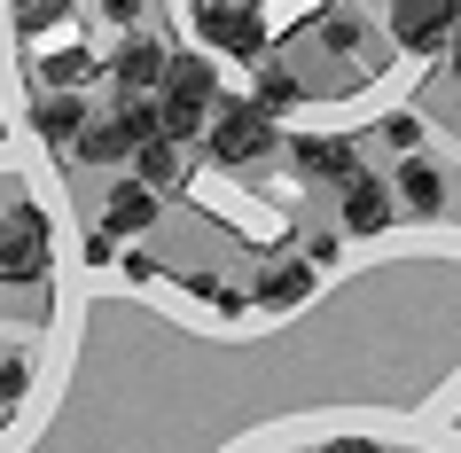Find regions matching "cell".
<instances>
[{"label": "cell", "mask_w": 461, "mask_h": 453, "mask_svg": "<svg viewBox=\"0 0 461 453\" xmlns=\"http://www.w3.org/2000/svg\"><path fill=\"white\" fill-rule=\"evenodd\" d=\"M203 125H212V63L203 55H180V63H165V86H157V133L180 149Z\"/></svg>", "instance_id": "cell-1"}, {"label": "cell", "mask_w": 461, "mask_h": 453, "mask_svg": "<svg viewBox=\"0 0 461 453\" xmlns=\"http://www.w3.org/2000/svg\"><path fill=\"white\" fill-rule=\"evenodd\" d=\"M157 141V102H118L110 118H86V133H78V157L86 165H133V149Z\"/></svg>", "instance_id": "cell-2"}, {"label": "cell", "mask_w": 461, "mask_h": 453, "mask_svg": "<svg viewBox=\"0 0 461 453\" xmlns=\"http://www.w3.org/2000/svg\"><path fill=\"white\" fill-rule=\"evenodd\" d=\"M203 141H212V165H227V172H243V165H258L274 149V125L250 110V102H235V110H219L212 125H203Z\"/></svg>", "instance_id": "cell-3"}, {"label": "cell", "mask_w": 461, "mask_h": 453, "mask_svg": "<svg viewBox=\"0 0 461 453\" xmlns=\"http://www.w3.org/2000/svg\"><path fill=\"white\" fill-rule=\"evenodd\" d=\"M40 274H48V219L16 204L0 219V282H40Z\"/></svg>", "instance_id": "cell-4"}, {"label": "cell", "mask_w": 461, "mask_h": 453, "mask_svg": "<svg viewBox=\"0 0 461 453\" xmlns=\"http://www.w3.org/2000/svg\"><path fill=\"white\" fill-rule=\"evenodd\" d=\"M461 8H446V0H407V8H391V40L407 55H438L446 40H454Z\"/></svg>", "instance_id": "cell-5"}, {"label": "cell", "mask_w": 461, "mask_h": 453, "mask_svg": "<svg viewBox=\"0 0 461 453\" xmlns=\"http://www.w3.org/2000/svg\"><path fill=\"white\" fill-rule=\"evenodd\" d=\"M391 219H399V204H391V180H375V172H352V180H344V212H337V227H344V235H384Z\"/></svg>", "instance_id": "cell-6"}, {"label": "cell", "mask_w": 461, "mask_h": 453, "mask_svg": "<svg viewBox=\"0 0 461 453\" xmlns=\"http://www.w3.org/2000/svg\"><path fill=\"white\" fill-rule=\"evenodd\" d=\"M212 48H227V55H267V16L258 8H195L188 16Z\"/></svg>", "instance_id": "cell-7"}, {"label": "cell", "mask_w": 461, "mask_h": 453, "mask_svg": "<svg viewBox=\"0 0 461 453\" xmlns=\"http://www.w3.org/2000/svg\"><path fill=\"white\" fill-rule=\"evenodd\" d=\"M290 165L305 172V180H352V172H360V149L344 141V133H305V141L290 149Z\"/></svg>", "instance_id": "cell-8"}, {"label": "cell", "mask_w": 461, "mask_h": 453, "mask_svg": "<svg viewBox=\"0 0 461 453\" xmlns=\"http://www.w3.org/2000/svg\"><path fill=\"white\" fill-rule=\"evenodd\" d=\"M391 204H399L407 219H438V212H446V172L422 165V157H407L399 180H391Z\"/></svg>", "instance_id": "cell-9"}, {"label": "cell", "mask_w": 461, "mask_h": 453, "mask_svg": "<svg viewBox=\"0 0 461 453\" xmlns=\"http://www.w3.org/2000/svg\"><path fill=\"white\" fill-rule=\"evenodd\" d=\"M313 266L305 258H274L267 274H258V297H250V305H274V313H290V305H305V297H313Z\"/></svg>", "instance_id": "cell-10"}, {"label": "cell", "mask_w": 461, "mask_h": 453, "mask_svg": "<svg viewBox=\"0 0 461 453\" xmlns=\"http://www.w3.org/2000/svg\"><path fill=\"white\" fill-rule=\"evenodd\" d=\"M141 227H157V195L141 180H118L110 204H102V235H141Z\"/></svg>", "instance_id": "cell-11"}, {"label": "cell", "mask_w": 461, "mask_h": 453, "mask_svg": "<svg viewBox=\"0 0 461 453\" xmlns=\"http://www.w3.org/2000/svg\"><path fill=\"white\" fill-rule=\"evenodd\" d=\"M118 86H125V102H149V86H165V48L157 40L118 48Z\"/></svg>", "instance_id": "cell-12"}, {"label": "cell", "mask_w": 461, "mask_h": 453, "mask_svg": "<svg viewBox=\"0 0 461 453\" xmlns=\"http://www.w3.org/2000/svg\"><path fill=\"white\" fill-rule=\"evenodd\" d=\"M32 133H40V141H78V133H86V102L78 95H40V110H32Z\"/></svg>", "instance_id": "cell-13"}, {"label": "cell", "mask_w": 461, "mask_h": 453, "mask_svg": "<svg viewBox=\"0 0 461 453\" xmlns=\"http://www.w3.org/2000/svg\"><path fill=\"white\" fill-rule=\"evenodd\" d=\"M133 180H141L149 195H165V188H180V149L157 133V141H141L133 149Z\"/></svg>", "instance_id": "cell-14"}, {"label": "cell", "mask_w": 461, "mask_h": 453, "mask_svg": "<svg viewBox=\"0 0 461 453\" xmlns=\"http://www.w3.org/2000/svg\"><path fill=\"white\" fill-rule=\"evenodd\" d=\"M297 95H305V86H297V78L290 71H274V63H267V71H258V95H250V110H258V118H282V110H297Z\"/></svg>", "instance_id": "cell-15"}, {"label": "cell", "mask_w": 461, "mask_h": 453, "mask_svg": "<svg viewBox=\"0 0 461 453\" xmlns=\"http://www.w3.org/2000/svg\"><path fill=\"white\" fill-rule=\"evenodd\" d=\"M375 133H384V141L399 149V157H414V149H422V118H414V110H391V118L375 125Z\"/></svg>", "instance_id": "cell-16"}, {"label": "cell", "mask_w": 461, "mask_h": 453, "mask_svg": "<svg viewBox=\"0 0 461 453\" xmlns=\"http://www.w3.org/2000/svg\"><path fill=\"white\" fill-rule=\"evenodd\" d=\"M24 391H32V359L24 352H0V406L24 399Z\"/></svg>", "instance_id": "cell-17"}, {"label": "cell", "mask_w": 461, "mask_h": 453, "mask_svg": "<svg viewBox=\"0 0 461 453\" xmlns=\"http://www.w3.org/2000/svg\"><path fill=\"white\" fill-rule=\"evenodd\" d=\"M329 32V48H360V8H337V16H321Z\"/></svg>", "instance_id": "cell-18"}, {"label": "cell", "mask_w": 461, "mask_h": 453, "mask_svg": "<svg viewBox=\"0 0 461 453\" xmlns=\"http://www.w3.org/2000/svg\"><path fill=\"white\" fill-rule=\"evenodd\" d=\"M203 297H212V313H219V321H243V313H250V297H243V289H227V282H212Z\"/></svg>", "instance_id": "cell-19"}, {"label": "cell", "mask_w": 461, "mask_h": 453, "mask_svg": "<svg viewBox=\"0 0 461 453\" xmlns=\"http://www.w3.org/2000/svg\"><path fill=\"white\" fill-rule=\"evenodd\" d=\"M63 24V8L55 0H40V8H16V32H55Z\"/></svg>", "instance_id": "cell-20"}, {"label": "cell", "mask_w": 461, "mask_h": 453, "mask_svg": "<svg viewBox=\"0 0 461 453\" xmlns=\"http://www.w3.org/2000/svg\"><path fill=\"white\" fill-rule=\"evenodd\" d=\"M86 266H118V235H86Z\"/></svg>", "instance_id": "cell-21"}, {"label": "cell", "mask_w": 461, "mask_h": 453, "mask_svg": "<svg viewBox=\"0 0 461 453\" xmlns=\"http://www.w3.org/2000/svg\"><path fill=\"white\" fill-rule=\"evenodd\" d=\"M321 453H375L367 438H337V446H321Z\"/></svg>", "instance_id": "cell-22"}, {"label": "cell", "mask_w": 461, "mask_h": 453, "mask_svg": "<svg viewBox=\"0 0 461 453\" xmlns=\"http://www.w3.org/2000/svg\"><path fill=\"white\" fill-rule=\"evenodd\" d=\"M446 63H454V78H461V24H454V40H446Z\"/></svg>", "instance_id": "cell-23"}, {"label": "cell", "mask_w": 461, "mask_h": 453, "mask_svg": "<svg viewBox=\"0 0 461 453\" xmlns=\"http://www.w3.org/2000/svg\"><path fill=\"white\" fill-rule=\"evenodd\" d=\"M0 141H8V118H0Z\"/></svg>", "instance_id": "cell-24"}]
</instances>
